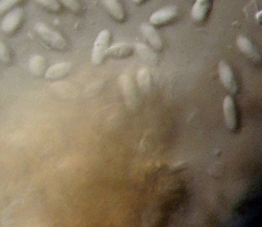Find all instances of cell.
<instances>
[{
  "mask_svg": "<svg viewBox=\"0 0 262 227\" xmlns=\"http://www.w3.org/2000/svg\"><path fill=\"white\" fill-rule=\"evenodd\" d=\"M119 86L122 90V96L125 100L126 105L133 107L136 102V92H135L134 85L131 79L126 75H122L119 78Z\"/></svg>",
  "mask_w": 262,
  "mask_h": 227,
  "instance_id": "10",
  "label": "cell"
},
{
  "mask_svg": "<svg viewBox=\"0 0 262 227\" xmlns=\"http://www.w3.org/2000/svg\"><path fill=\"white\" fill-rule=\"evenodd\" d=\"M134 51L133 46L128 44H116L108 47L106 56L114 59L129 57Z\"/></svg>",
  "mask_w": 262,
  "mask_h": 227,
  "instance_id": "13",
  "label": "cell"
},
{
  "mask_svg": "<svg viewBox=\"0 0 262 227\" xmlns=\"http://www.w3.org/2000/svg\"><path fill=\"white\" fill-rule=\"evenodd\" d=\"M29 70L35 76H41L45 74V58L40 55H35L32 56L29 63Z\"/></svg>",
  "mask_w": 262,
  "mask_h": 227,
  "instance_id": "14",
  "label": "cell"
},
{
  "mask_svg": "<svg viewBox=\"0 0 262 227\" xmlns=\"http://www.w3.org/2000/svg\"><path fill=\"white\" fill-rule=\"evenodd\" d=\"M140 30L147 42L153 49L156 50H161L163 48V40L154 26L151 25L149 23H143L141 24Z\"/></svg>",
  "mask_w": 262,
  "mask_h": 227,
  "instance_id": "7",
  "label": "cell"
},
{
  "mask_svg": "<svg viewBox=\"0 0 262 227\" xmlns=\"http://www.w3.org/2000/svg\"><path fill=\"white\" fill-rule=\"evenodd\" d=\"M138 53L140 55L141 57L143 58L145 60L149 63H155L156 61V55L152 51H151L149 48L142 44H139L136 47Z\"/></svg>",
  "mask_w": 262,
  "mask_h": 227,
  "instance_id": "17",
  "label": "cell"
},
{
  "mask_svg": "<svg viewBox=\"0 0 262 227\" xmlns=\"http://www.w3.org/2000/svg\"><path fill=\"white\" fill-rule=\"evenodd\" d=\"M223 112L227 127L229 130H234L236 125H237L235 107H234V102L232 97L229 95L225 96V99H224Z\"/></svg>",
  "mask_w": 262,
  "mask_h": 227,
  "instance_id": "11",
  "label": "cell"
},
{
  "mask_svg": "<svg viewBox=\"0 0 262 227\" xmlns=\"http://www.w3.org/2000/svg\"><path fill=\"white\" fill-rule=\"evenodd\" d=\"M178 9L176 7H167L154 12L149 17V24L156 27H163L176 20Z\"/></svg>",
  "mask_w": 262,
  "mask_h": 227,
  "instance_id": "4",
  "label": "cell"
},
{
  "mask_svg": "<svg viewBox=\"0 0 262 227\" xmlns=\"http://www.w3.org/2000/svg\"><path fill=\"white\" fill-rule=\"evenodd\" d=\"M213 0H195L191 10V17L194 22H205L212 8Z\"/></svg>",
  "mask_w": 262,
  "mask_h": 227,
  "instance_id": "6",
  "label": "cell"
},
{
  "mask_svg": "<svg viewBox=\"0 0 262 227\" xmlns=\"http://www.w3.org/2000/svg\"><path fill=\"white\" fill-rule=\"evenodd\" d=\"M111 41L110 30H103L99 33L93 44L92 52V63L94 65H99L106 56V52Z\"/></svg>",
  "mask_w": 262,
  "mask_h": 227,
  "instance_id": "2",
  "label": "cell"
},
{
  "mask_svg": "<svg viewBox=\"0 0 262 227\" xmlns=\"http://www.w3.org/2000/svg\"><path fill=\"white\" fill-rule=\"evenodd\" d=\"M102 4L108 14L119 23L126 19V12L119 0H102Z\"/></svg>",
  "mask_w": 262,
  "mask_h": 227,
  "instance_id": "8",
  "label": "cell"
},
{
  "mask_svg": "<svg viewBox=\"0 0 262 227\" xmlns=\"http://www.w3.org/2000/svg\"><path fill=\"white\" fill-rule=\"evenodd\" d=\"M24 11L20 7H15L7 12L2 21V30L7 34L15 33L24 21Z\"/></svg>",
  "mask_w": 262,
  "mask_h": 227,
  "instance_id": "3",
  "label": "cell"
},
{
  "mask_svg": "<svg viewBox=\"0 0 262 227\" xmlns=\"http://www.w3.org/2000/svg\"><path fill=\"white\" fill-rule=\"evenodd\" d=\"M34 30L42 42L50 48L59 52L65 51L68 48V42L66 38L47 24L37 23L34 26Z\"/></svg>",
  "mask_w": 262,
  "mask_h": 227,
  "instance_id": "1",
  "label": "cell"
},
{
  "mask_svg": "<svg viewBox=\"0 0 262 227\" xmlns=\"http://www.w3.org/2000/svg\"><path fill=\"white\" fill-rule=\"evenodd\" d=\"M145 1H146V0H133V2L134 3V4H138V5L143 4Z\"/></svg>",
  "mask_w": 262,
  "mask_h": 227,
  "instance_id": "21",
  "label": "cell"
},
{
  "mask_svg": "<svg viewBox=\"0 0 262 227\" xmlns=\"http://www.w3.org/2000/svg\"><path fill=\"white\" fill-rule=\"evenodd\" d=\"M0 61L4 64H9L11 62L10 50L2 40H0Z\"/></svg>",
  "mask_w": 262,
  "mask_h": 227,
  "instance_id": "20",
  "label": "cell"
},
{
  "mask_svg": "<svg viewBox=\"0 0 262 227\" xmlns=\"http://www.w3.org/2000/svg\"><path fill=\"white\" fill-rule=\"evenodd\" d=\"M137 82L138 85L143 91H147L150 88L151 77L149 73L145 69H142L138 73Z\"/></svg>",
  "mask_w": 262,
  "mask_h": 227,
  "instance_id": "15",
  "label": "cell"
},
{
  "mask_svg": "<svg viewBox=\"0 0 262 227\" xmlns=\"http://www.w3.org/2000/svg\"><path fill=\"white\" fill-rule=\"evenodd\" d=\"M24 0H0V15L7 13L15 8Z\"/></svg>",
  "mask_w": 262,
  "mask_h": 227,
  "instance_id": "19",
  "label": "cell"
},
{
  "mask_svg": "<svg viewBox=\"0 0 262 227\" xmlns=\"http://www.w3.org/2000/svg\"><path fill=\"white\" fill-rule=\"evenodd\" d=\"M59 4L73 13H79L82 10V6L79 0H58Z\"/></svg>",
  "mask_w": 262,
  "mask_h": 227,
  "instance_id": "18",
  "label": "cell"
},
{
  "mask_svg": "<svg viewBox=\"0 0 262 227\" xmlns=\"http://www.w3.org/2000/svg\"><path fill=\"white\" fill-rule=\"evenodd\" d=\"M219 79L225 89L230 93L235 94L237 91V82L232 69L225 61H221L219 64Z\"/></svg>",
  "mask_w": 262,
  "mask_h": 227,
  "instance_id": "5",
  "label": "cell"
},
{
  "mask_svg": "<svg viewBox=\"0 0 262 227\" xmlns=\"http://www.w3.org/2000/svg\"><path fill=\"white\" fill-rule=\"evenodd\" d=\"M36 3L46 10L53 13H59L61 10V4L58 0H36Z\"/></svg>",
  "mask_w": 262,
  "mask_h": 227,
  "instance_id": "16",
  "label": "cell"
},
{
  "mask_svg": "<svg viewBox=\"0 0 262 227\" xmlns=\"http://www.w3.org/2000/svg\"><path fill=\"white\" fill-rule=\"evenodd\" d=\"M236 44L241 52L247 57L249 58L254 63L260 62V55L248 38L245 36H237Z\"/></svg>",
  "mask_w": 262,
  "mask_h": 227,
  "instance_id": "9",
  "label": "cell"
},
{
  "mask_svg": "<svg viewBox=\"0 0 262 227\" xmlns=\"http://www.w3.org/2000/svg\"><path fill=\"white\" fill-rule=\"evenodd\" d=\"M72 69L70 62H62L55 64L45 72V78L48 80H57L67 76Z\"/></svg>",
  "mask_w": 262,
  "mask_h": 227,
  "instance_id": "12",
  "label": "cell"
}]
</instances>
